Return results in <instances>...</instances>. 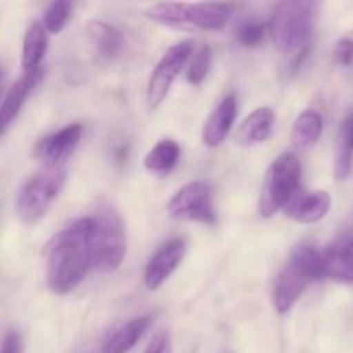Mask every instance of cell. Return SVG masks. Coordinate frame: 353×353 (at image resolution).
Here are the masks:
<instances>
[{
    "label": "cell",
    "mask_w": 353,
    "mask_h": 353,
    "mask_svg": "<svg viewBox=\"0 0 353 353\" xmlns=\"http://www.w3.org/2000/svg\"><path fill=\"white\" fill-rule=\"evenodd\" d=\"M92 216L72 221L59 231L47 254V286L55 295H68L93 269Z\"/></svg>",
    "instance_id": "6da1fadb"
},
{
    "label": "cell",
    "mask_w": 353,
    "mask_h": 353,
    "mask_svg": "<svg viewBox=\"0 0 353 353\" xmlns=\"http://www.w3.org/2000/svg\"><path fill=\"white\" fill-rule=\"evenodd\" d=\"M323 278H326V261L323 252L312 245L296 247L292 257L279 271L272 288V307L276 312L279 316L290 312L307 286Z\"/></svg>",
    "instance_id": "7a4b0ae2"
},
{
    "label": "cell",
    "mask_w": 353,
    "mask_h": 353,
    "mask_svg": "<svg viewBox=\"0 0 353 353\" xmlns=\"http://www.w3.org/2000/svg\"><path fill=\"white\" fill-rule=\"evenodd\" d=\"M316 3L303 0H290L276 6L268 23L269 37L279 52L299 55L307 52L314 30Z\"/></svg>",
    "instance_id": "3957f363"
},
{
    "label": "cell",
    "mask_w": 353,
    "mask_h": 353,
    "mask_svg": "<svg viewBox=\"0 0 353 353\" xmlns=\"http://www.w3.org/2000/svg\"><path fill=\"white\" fill-rule=\"evenodd\" d=\"M145 16L162 26L176 30L219 31L231 19V7L226 3L162 2L148 7Z\"/></svg>",
    "instance_id": "277c9868"
},
{
    "label": "cell",
    "mask_w": 353,
    "mask_h": 353,
    "mask_svg": "<svg viewBox=\"0 0 353 353\" xmlns=\"http://www.w3.org/2000/svg\"><path fill=\"white\" fill-rule=\"evenodd\" d=\"M65 174V164H40V169L26 179L16 199V214L24 224H34L43 219L64 186Z\"/></svg>",
    "instance_id": "5b68a950"
},
{
    "label": "cell",
    "mask_w": 353,
    "mask_h": 353,
    "mask_svg": "<svg viewBox=\"0 0 353 353\" xmlns=\"http://www.w3.org/2000/svg\"><path fill=\"white\" fill-rule=\"evenodd\" d=\"M302 178V164L293 152L279 155L269 165L259 199V214L265 219L274 216L295 200Z\"/></svg>",
    "instance_id": "8992f818"
},
{
    "label": "cell",
    "mask_w": 353,
    "mask_h": 353,
    "mask_svg": "<svg viewBox=\"0 0 353 353\" xmlns=\"http://www.w3.org/2000/svg\"><path fill=\"white\" fill-rule=\"evenodd\" d=\"M93 217V269L114 272L126 257V233L121 217L112 209L100 210Z\"/></svg>",
    "instance_id": "52a82bcc"
},
{
    "label": "cell",
    "mask_w": 353,
    "mask_h": 353,
    "mask_svg": "<svg viewBox=\"0 0 353 353\" xmlns=\"http://www.w3.org/2000/svg\"><path fill=\"white\" fill-rule=\"evenodd\" d=\"M195 54V48H193L192 41L185 40L179 41V43L172 45L164 55H162L161 61L157 62L155 69L152 71L150 78L147 83V105L150 109H157L162 105L165 99H168L169 92H171V86L174 83V79L178 78L179 72L185 68H188L190 59Z\"/></svg>",
    "instance_id": "ba28073f"
},
{
    "label": "cell",
    "mask_w": 353,
    "mask_h": 353,
    "mask_svg": "<svg viewBox=\"0 0 353 353\" xmlns=\"http://www.w3.org/2000/svg\"><path fill=\"white\" fill-rule=\"evenodd\" d=\"M168 212L174 219L216 224L212 186L205 181L186 183L169 200Z\"/></svg>",
    "instance_id": "9c48e42d"
},
{
    "label": "cell",
    "mask_w": 353,
    "mask_h": 353,
    "mask_svg": "<svg viewBox=\"0 0 353 353\" xmlns=\"http://www.w3.org/2000/svg\"><path fill=\"white\" fill-rule=\"evenodd\" d=\"M185 254L186 240H183V238H172V240L161 245L145 268L143 283L147 290L155 292V290L161 288L168 281L169 276L179 268Z\"/></svg>",
    "instance_id": "30bf717a"
},
{
    "label": "cell",
    "mask_w": 353,
    "mask_h": 353,
    "mask_svg": "<svg viewBox=\"0 0 353 353\" xmlns=\"http://www.w3.org/2000/svg\"><path fill=\"white\" fill-rule=\"evenodd\" d=\"M83 137V126L78 123L68 124L55 133L41 138L34 147V157L45 165L65 164Z\"/></svg>",
    "instance_id": "8fae6325"
},
{
    "label": "cell",
    "mask_w": 353,
    "mask_h": 353,
    "mask_svg": "<svg viewBox=\"0 0 353 353\" xmlns=\"http://www.w3.org/2000/svg\"><path fill=\"white\" fill-rule=\"evenodd\" d=\"M43 76L45 68L33 72H23V76L17 78L10 85V88L7 90L2 105H0V133H2V137L7 133L10 124L16 121V117L19 116L21 109L26 103V100L30 99L31 93L34 92V88L43 81Z\"/></svg>",
    "instance_id": "7c38bea8"
},
{
    "label": "cell",
    "mask_w": 353,
    "mask_h": 353,
    "mask_svg": "<svg viewBox=\"0 0 353 353\" xmlns=\"http://www.w3.org/2000/svg\"><path fill=\"white\" fill-rule=\"evenodd\" d=\"M238 114V100L236 95H226L219 103H217L216 109L212 110V114L209 116V119L205 121L202 130V141L205 147L216 148L223 143L228 138V134L233 130V124L236 121Z\"/></svg>",
    "instance_id": "4fadbf2b"
},
{
    "label": "cell",
    "mask_w": 353,
    "mask_h": 353,
    "mask_svg": "<svg viewBox=\"0 0 353 353\" xmlns=\"http://www.w3.org/2000/svg\"><path fill=\"white\" fill-rule=\"evenodd\" d=\"M274 128V112L271 107H259L243 119L236 131V143L240 147H254L269 140Z\"/></svg>",
    "instance_id": "5bb4252c"
},
{
    "label": "cell",
    "mask_w": 353,
    "mask_h": 353,
    "mask_svg": "<svg viewBox=\"0 0 353 353\" xmlns=\"http://www.w3.org/2000/svg\"><path fill=\"white\" fill-rule=\"evenodd\" d=\"M331 200L330 193L319 190V192H310L307 195L295 199L290 203V209L286 210L292 219H295L296 223L302 224H314L323 221L327 216L331 209Z\"/></svg>",
    "instance_id": "9a60e30c"
},
{
    "label": "cell",
    "mask_w": 353,
    "mask_h": 353,
    "mask_svg": "<svg viewBox=\"0 0 353 353\" xmlns=\"http://www.w3.org/2000/svg\"><path fill=\"white\" fill-rule=\"evenodd\" d=\"M48 50V31L43 23H33L28 26L23 38V50H21V65L23 72H33L43 68V59Z\"/></svg>",
    "instance_id": "2e32d148"
},
{
    "label": "cell",
    "mask_w": 353,
    "mask_h": 353,
    "mask_svg": "<svg viewBox=\"0 0 353 353\" xmlns=\"http://www.w3.org/2000/svg\"><path fill=\"white\" fill-rule=\"evenodd\" d=\"M150 323V316H140L128 321L124 326H121L119 330L103 343L102 353H128L141 340V336H143L145 331L148 330Z\"/></svg>",
    "instance_id": "e0dca14e"
},
{
    "label": "cell",
    "mask_w": 353,
    "mask_h": 353,
    "mask_svg": "<svg viewBox=\"0 0 353 353\" xmlns=\"http://www.w3.org/2000/svg\"><path fill=\"white\" fill-rule=\"evenodd\" d=\"M324 121L317 110H303L295 119L292 130V140L300 152L312 150L323 134Z\"/></svg>",
    "instance_id": "ac0fdd59"
},
{
    "label": "cell",
    "mask_w": 353,
    "mask_h": 353,
    "mask_svg": "<svg viewBox=\"0 0 353 353\" xmlns=\"http://www.w3.org/2000/svg\"><path fill=\"white\" fill-rule=\"evenodd\" d=\"M334 178L345 181L353 168V112L348 114L341 123L334 148Z\"/></svg>",
    "instance_id": "d6986e66"
},
{
    "label": "cell",
    "mask_w": 353,
    "mask_h": 353,
    "mask_svg": "<svg viewBox=\"0 0 353 353\" xmlns=\"http://www.w3.org/2000/svg\"><path fill=\"white\" fill-rule=\"evenodd\" d=\"M86 33L92 43L95 45L97 52L105 59H114L123 50V37L116 26L105 23V21L92 19L86 23Z\"/></svg>",
    "instance_id": "ffe728a7"
},
{
    "label": "cell",
    "mask_w": 353,
    "mask_h": 353,
    "mask_svg": "<svg viewBox=\"0 0 353 353\" xmlns=\"http://www.w3.org/2000/svg\"><path fill=\"white\" fill-rule=\"evenodd\" d=\"M179 157H181V147L171 138H164L157 141L145 155L143 168L152 174H168L176 168Z\"/></svg>",
    "instance_id": "44dd1931"
},
{
    "label": "cell",
    "mask_w": 353,
    "mask_h": 353,
    "mask_svg": "<svg viewBox=\"0 0 353 353\" xmlns=\"http://www.w3.org/2000/svg\"><path fill=\"white\" fill-rule=\"evenodd\" d=\"M326 278L340 283H353V240L324 252Z\"/></svg>",
    "instance_id": "7402d4cb"
},
{
    "label": "cell",
    "mask_w": 353,
    "mask_h": 353,
    "mask_svg": "<svg viewBox=\"0 0 353 353\" xmlns=\"http://www.w3.org/2000/svg\"><path fill=\"white\" fill-rule=\"evenodd\" d=\"M210 65H212V50L209 45H202L190 59L188 69H186V79L190 85H200L209 74Z\"/></svg>",
    "instance_id": "603a6c76"
},
{
    "label": "cell",
    "mask_w": 353,
    "mask_h": 353,
    "mask_svg": "<svg viewBox=\"0 0 353 353\" xmlns=\"http://www.w3.org/2000/svg\"><path fill=\"white\" fill-rule=\"evenodd\" d=\"M72 10V3L71 2H52L48 6V9L45 10V17H43V26L48 33L55 34L61 33L64 30L65 23H68L69 16H71Z\"/></svg>",
    "instance_id": "cb8c5ba5"
},
{
    "label": "cell",
    "mask_w": 353,
    "mask_h": 353,
    "mask_svg": "<svg viewBox=\"0 0 353 353\" xmlns=\"http://www.w3.org/2000/svg\"><path fill=\"white\" fill-rule=\"evenodd\" d=\"M265 33H269V26L259 21H248L238 26V41L243 47H257L264 41Z\"/></svg>",
    "instance_id": "d4e9b609"
},
{
    "label": "cell",
    "mask_w": 353,
    "mask_h": 353,
    "mask_svg": "<svg viewBox=\"0 0 353 353\" xmlns=\"http://www.w3.org/2000/svg\"><path fill=\"white\" fill-rule=\"evenodd\" d=\"M334 61L340 65H350L353 62V40L352 38H341L334 45Z\"/></svg>",
    "instance_id": "484cf974"
},
{
    "label": "cell",
    "mask_w": 353,
    "mask_h": 353,
    "mask_svg": "<svg viewBox=\"0 0 353 353\" xmlns=\"http://www.w3.org/2000/svg\"><path fill=\"white\" fill-rule=\"evenodd\" d=\"M143 353H172V340L168 331H159Z\"/></svg>",
    "instance_id": "4316f807"
},
{
    "label": "cell",
    "mask_w": 353,
    "mask_h": 353,
    "mask_svg": "<svg viewBox=\"0 0 353 353\" xmlns=\"http://www.w3.org/2000/svg\"><path fill=\"white\" fill-rule=\"evenodd\" d=\"M0 353H24V343L23 338L16 331H10L3 336L2 341V350Z\"/></svg>",
    "instance_id": "83f0119b"
}]
</instances>
